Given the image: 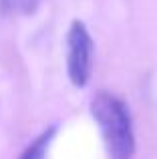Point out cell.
Returning <instances> with one entry per match:
<instances>
[{"instance_id": "1", "label": "cell", "mask_w": 157, "mask_h": 159, "mask_svg": "<svg viewBox=\"0 0 157 159\" xmlns=\"http://www.w3.org/2000/svg\"><path fill=\"white\" fill-rule=\"evenodd\" d=\"M91 113L97 121L111 159H133L135 135L127 105L107 91H99L91 101Z\"/></svg>"}, {"instance_id": "2", "label": "cell", "mask_w": 157, "mask_h": 159, "mask_svg": "<svg viewBox=\"0 0 157 159\" xmlns=\"http://www.w3.org/2000/svg\"><path fill=\"white\" fill-rule=\"evenodd\" d=\"M69 54H67V70L69 79L75 87H85L91 77V57H93V39L87 30L85 22L75 20L67 36Z\"/></svg>"}, {"instance_id": "3", "label": "cell", "mask_w": 157, "mask_h": 159, "mask_svg": "<svg viewBox=\"0 0 157 159\" xmlns=\"http://www.w3.org/2000/svg\"><path fill=\"white\" fill-rule=\"evenodd\" d=\"M55 133H56V127H55V125H52V127H48V129H44V131L40 133V135L36 137V139L32 141L26 149H24V153L18 159H44V157H47L48 147H51V143H52Z\"/></svg>"}, {"instance_id": "4", "label": "cell", "mask_w": 157, "mask_h": 159, "mask_svg": "<svg viewBox=\"0 0 157 159\" xmlns=\"http://www.w3.org/2000/svg\"><path fill=\"white\" fill-rule=\"evenodd\" d=\"M40 0H0V12L6 16H28L36 10Z\"/></svg>"}]
</instances>
